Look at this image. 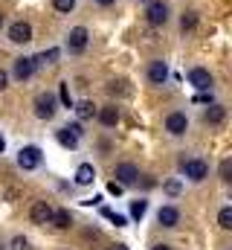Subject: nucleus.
<instances>
[{"label": "nucleus", "mask_w": 232, "mask_h": 250, "mask_svg": "<svg viewBox=\"0 0 232 250\" xmlns=\"http://www.w3.org/2000/svg\"><path fill=\"white\" fill-rule=\"evenodd\" d=\"M56 230H70L73 227V215L70 209H53V221H50Z\"/></svg>", "instance_id": "nucleus-17"}, {"label": "nucleus", "mask_w": 232, "mask_h": 250, "mask_svg": "<svg viewBox=\"0 0 232 250\" xmlns=\"http://www.w3.org/2000/svg\"><path fill=\"white\" fill-rule=\"evenodd\" d=\"M29 221L38 224V227L50 224V221H53V204H50V201H35V204L29 207Z\"/></svg>", "instance_id": "nucleus-3"}, {"label": "nucleus", "mask_w": 232, "mask_h": 250, "mask_svg": "<svg viewBox=\"0 0 232 250\" xmlns=\"http://www.w3.org/2000/svg\"><path fill=\"white\" fill-rule=\"evenodd\" d=\"M18 198H20V189L18 187H9L3 192V201H18Z\"/></svg>", "instance_id": "nucleus-29"}, {"label": "nucleus", "mask_w": 232, "mask_h": 250, "mask_svg": "<svg viewBox=\"0 0 232 250\" xmlns=\"http://www.w3.org/2000/svg\"><path fill=\"white\" fill-rule=\"evenodd\" d=\"M194 23H197V12H183L180 15V26L183 29H194Z\"/></svg>", "instance_id": "nucleus-23"}, {"label": "nucleus", "mask_w": 232, "mask_h": 250, "mask_svg": "<svg viewBox=\"0 0 232 250\" xmlns=\"http://www.w3.org/2000/svg\"><path fill=\"white\" fill-rule=\"evenodd\" d=\"M102 215H105V218H111V221H114L116 227H125V224H128V218H125V215H119V212H114V209H108V207L102 209Z\"/></svg>", "instance_id": "nucleus-25"}, {"label": "nucleus", "mask_w": 232, "mask_h": 250, "mask_svg": "<svg viewBox=\"0 0 232 250\" xmlns=\"http://www.w3.org/2000/svg\"><path fill=\"white\" fill-rule=\"evenodd\" d=\"M145 18L151 26H163L169 21V6L163 0H148V9H145Z\"/></svg>", "instance_id": "nucleus-5"}, {"label": "nucleus", "mask_w": 232, "mask_h": 250, "mask_svg": "<svg viewBox=\"0 0 232 250\" xmlns=\"http://www.w3.org/2000/svg\"><path fill=\"white\" fill-rule=\"evenodd\" d=\"M180 169H183V175H186L192 184H200V181H206V175H209V163L200 160V157H189V160H183Z\"/></svg>", "instance_id": "nucleus-1"}, {"label": "nucleus", "mask_w": 232, "mask_h": 250, "mask_svg": "<svg viewBox=\"0 0 232 250\" xmlns=\"http://www.w3.org/2000/svg\"><path fill=\"white\" fill-rule=\"evenodd\" d=\"M12 73H15V79H18V82H26V79L35 73V62H32V59H26V56H20V59H15Z\"/></svg>", "instance_id": "nucleus-12"}, {"label": "nucleus", "mask_w": 232, "mask_h": 250, "mask_svg": "<svg viewBox=\"0 0 232 250\" xmlns=\"http://www.w3.org/2000/svg\"><path fill=\"white\" fill-rule=\"evenodd\" d=\"M0 250H3V245H0Z\"/></svg>", "instance_id": "nucleus-39"}, {"label": "nucleus", "mask_w": 232, "mask_h": 250, "mask_svg": "<svg viewBox=\"0 0 232 250\" xmlns=\"http://www.w3.org/2000/svg\"><path fill=\"white\" fill-rule=\"evenodd\" d=\"M64 128H67V131H70V134H76V137H78V140H81V134H84V131H81V123H73V125H64Z\"/></svg>", "instance_id": "nucleus-31"}, {"label": "nucleus", "mask_w": 232, "mask_h": 250, "mask_svg": "<svg viewBox=\"0 0 232 250\" xmlns=\"http://www.w3.org/2000/svg\"><path fill=\"white\" fill-rule=\"evenodd\" d=\"M96 3H99V6H111L114 0H96Z\"/></svg>", "instance_id": "nucleus-35"}, {"label": "nucleus", "mask_w": 232, "mask_h": 250, "mask_svg": "<svg viewBox=\"0 0 232 250\" xmlns=\"http://www.w3.org/2000/svg\"><path fill=\"white\" fill-rule=\"evenodd\" d=\"M67 47H70L73 53H81V50L87 47V29H84V26H73L70 35H67Z\"/></svg>", "instance_id": "nucleus-11"}, {"label": "nucleus", "mask_w": 232, "mask_h": 250, "mask_svg": "<svg viewBox=\"0 0 232 250\" xmlns=\"http://www.w3.org/2000/svg\"><path fill=\"white\" fill-rule=\"evenodd\" d=\"M145 212H148V201H145V198L131 201V218H134V221H142V218H145Z\"/></svg>", "instance_id": "nucleus-19"}, {"label": "nucleus", "mask_w": 232, "mask_h": 250, "mask_svg": "<svg viewBox=\"0 0 232 250\" xmlns=\"http://www.w3.org/2000/svg\"><path fill=\"white\" fill-rule=\"evenodd\" d=\"M0 26H3V12H0Z\"/></svg>", "instance_id": "nucleus-38"}, {"label": "nucleus", "mask_w": 232, "mask_h": 250, "mask_svg": "<svg viewBox=\"0 0 232 250\" xmlns=\"http://www.w3.org/2000/svg\"><path fill=\"white\" fill-rule=\"evenodd\" d=\"M111 250H128V248H125V245H116V248H111Z\"/></svg>", "instance_id": "nucleus-37"}, {"label": "nucleus", "mask_w": 232, "mask_h": 250, "mask_svg": "<svg viewBox=\"0 0 232 250\" xmlns=\"http://www.w3.org/2000/svg\"><path fill=\"white\" fill-rule=\"evenodd\" d=\"M3 148H6V140H3V137H0V151H3Z\"/></svg>", "instance_id": "nucleus-36"}, {"label": "nucleus", "mask_w": 232, "mask_h": 250, "mask_svg": "<svg viewBox=\"0 0 232 250\" xmlns=\"http://www.w3.org/2000/svg\"><path fill=\"white\" fill-rule=\"evenodd\" d=\"M53 6H56L58 12H64V15H70V12L76 9V0H53Z\"/></svg>", "instance_id": "nucleus-26"}, {"label": "nucleus", "mask_w": 232, "mask_h": 250, "mask_svg": "<svg viewBox=\"0 0 232 250\" xmlns=\"http://www.w3.org/2000/svg\"><path fill=\"white\" fill-rule=\"evenodd\" d=\"M180 189H183L180 181H169V184H166V192H169V195H180Z\"/></svg>", "instance_id": "nucleus-30"}, {"label": "nucleus", "mask_w": 232, "mask_h": 250, "mask_svg": "<svg viewBox=\"0 0 232 250\" xmlns=\"http://www.w3.org/2000/svg\"><path fill=\"white\" fill-rule=\"evenodd\" d=\"M6 87H9V73H6V70H0V93H3Z\"/></svg>", "instance_id": "nucleus-33"}, {"label": "nucleus", "mask_w": 232, "mask_h": 250, "mask_svg": "<svg viewBox=\"0 0 232 250\" xmlns=\"http://www.w3.org/2000/svg\"><path fill=\"white\" fill-rule=\"evenodd\" d=\"M41 148L38 146H23L20 151H18V166L23 169V172H35L38 166H41Z\"/></svg>", "instance_id": "nucleus-2"}, {"label": "nucleus", "mask_w": 232, "mask_h": 250, "mask_svg": "<svg viewBox=\"0 0 232 250\" xmlns=\"http://www.w3.org/2000/svg\"><path fill=\"white\" fill-rule=\"evenodd\" d=\"M96 181V169H93V163H81L78 169H76V184L78 187H90Z\"/></svg>", "instance_id": "nucleus-16"}, {"label": "nucleus", "mask_w": 232, "mask_h": 250, "mask_svg": "<svg viewBox=\"0 0 232 250\" xmlns=\"http://www.w3.org/2000/svg\"><path fill=\"white\" fill-rule=\"evenodd\" d=\"M12 250H29V239L26 236H15L12 239Z\"/></svg>", "instance_id": "nucleus-27"}, {"label": "nucleus", "mask_w": 232, "mask_h": 250, "mask_svg": "<svg viewBox=\"0 0 232 250\" xmlns=\"http://www.w3.org/2000/svg\"><path fill=\"white\" fill-rule=\"evenodd\" d=\"M157 221H160V227H166V230H172L180 224V209L172 207V204H166V207H160V212H157Z\"/></svg>", "instance_id": "nucleus-10"}, {"label": "nucleus", "mask_w": 232, "mask_h": 250, "mask_svg": "<svg viewBox=\"0 0 232 250\" xmlns=\"http://www.w3.org/2000/svg\"><path fill=\"white\" fill-rule=\"evenodd\" d=\"M96 111H99V108H96L93 102H78V105H76V117H78L81 123L93 120V117H96Z\"/></svg>", "instance_id": "nucleus-18"}, {"label": "nucleus", "mask_w": 232, "mask_h": 250, "mask_svg": "<svg viewBox=\"0 0 232 250\" xmlns=\"http://www.w3.org/2000/svg\"><path fill=\"white\" fill-rule=\"evenodd\" d=\"M56 96L53 93H38L35 96V117L38 120H53L56 117Z\"/></svg>", "instance_id": "nucleus-4"}, {"label": "nucleus", "mask_w": 232, "mask_h": 250, "mask_svg": "<svg viewBox=\"0 0 232 250\" xmlns=\"http://www.w3.org/2000/svg\"><path fill=\"white\" fill-rule=\"evenodd\" d=\"M151 250H172V248H169V245H154Z\"/></svg>", "instance_id": "nucleus-34"}, {"label": "nucleus", "mask_w": 232, "mask_h": 250, "mask_svg": "<svg viewBox=\"0 0 232 250\" xmlns=\"http://www.w3.org/2000/svg\"><path fill=\"white\" fill-rule=\"evenodd\" d=\"M122 184H116V181H111V184H108V192H111V195H122Z\"/></svg>", "instance_id": "nucleus-32"}, {"label": "nucleus", "mask_w": 232, "mask_h": 250, "mask_svg": "<svg viewBox=\"0 0 232 250\" xmlns=\"http://www.w3.org/2000/svg\"><path fill=\"white\" fill-rule=\"evenodd\" d=\"M9 41H12V44H29V41H32V26H29L26 21H15V23L9 26Z\"/></svg>", "instance_id": "nucleus-8"}, {"label": "nucleus", "mask_w": 232, "mask_h": 250, "mask_svg": "<svg viewBox=\"0 0 232 250\" xmlns=\"http://www.w3.org/2000/svg\"><path fill=\"white\" fill-rule=\"evenodd\" d=\"M218 227L221 230H232V207H224L218 212Z\"/></svg>", "instance_id": "nucleus-22"}, {"label": "nucleus", "mask_w": 232, "mask_h": 250, "mask_svg": "<svg viewBox=\"0 0 232 250\" xmlns=\"http://www.w3.org/2000/svg\"><path fill=\"white\" fill-rule=\"evenodd\" d=\"M148 79H151V84H166V79H169V64L166 62H151L148 64Z\"/></svg>", "instance_id": "nucleus-13"}, {"label": "nucleus", "mask_w": 232, "mask_h": 250, "mask_svg": "<svg viewBox=\"0 0 232 250\" xmlns=\"http://www.w3.org/2000/svg\"><path fill=\"white\" fill-rule=\"evenodd\" d=\"M203 120H206L209 125H224V123H227V108H224V105H218V102H212V105L206 108Z\"/></svg>", "instance_id": "nucleus-15"}, {"label": "nucleus", "mask_w": 232, "mask_h": 250, "mask_svg": "<svg viewBox=\"0 0 232 250\" xmlns=\"http://www.w3.org/2000/svg\"><path fill=\"white\" fill-rule=\"evenodd\" d=\"M166 131H169L172 137H183V134L189 131V117H186L183 111H172V114L166 117Z\"/></svg>", "instance_id": "nucleus-7"}, {"label": "nucleus", "mask_w": 232, "mask_h": 250, "mask_svg": "<svg viewBox=\"0 0 232 250\" xmlns=\"http://www.w3.org/2000/svg\"><path fill=\"white\" fill-rule=\"evenodd\" d=\"M58 96H61V105H64V108H73V96H70L67 82H61V84H58Z\"/></svg>", "instance_id": "nucleus-24"}, {"label": "nucleus", "mask_w": 232, "mask_h": 250, "mask_svg": "<svg viewBox=\"0 0 232 250\" xmlns=\"http://www.w3.org/2000/svg\"><path fill=\"white\" fill-rule=\"evenodd\" d=\"M189 84H192L194 90H209V87H212V73H209L206 67H192V70H189Z\"/></svg>", "instance_id": "nucleus-9"}, {"label": "nucleus", "mask_w": 232, "mask_h": 250, "mask_svg": "<svg viewBox=\"0 0 232 250\" xmlns=\"http://www.w3.org/2000/svg\"><path fill=\"white\" fill-rule=\"evenodd\" d=\"M230 172H232V160L227 157V160L221 163V181H232V178H230Z\"/></svg>", "instance_id": "nucleus-28"}, {"label": "nucleus", "mask_w": 232, "mask_h": 250, "mask_svg": "<svg viewBox=\"0 0 232 250\" xmlns=\"http://www.w3.org/2000/svg\"><path fill=\"white\" fill-rule=\"evenodd\" d=\"M114 178H116V184H122V187H134L139 181V169L134 163H119L114 169Z\"/></svg>", "instance_id": "nucleus-6"}, {"label": "nucleus", "mask_w": 232, "mask_h": 250, "mask_svg": "<svg viewBox=\"0 0 232 250\" xmlns=\"http://www.w3.org/2000/svg\"><path fill=\"white\" fill-rule=\"evenodd\" d=\"M56 140L64 146V148H76V146H78V137H76V134H70L67 128H58V131H56Z\"/></svg>", "instance_id": "nucleus-21"}, {"label": "nucleus", "mask_w": 232, "mask_h": 250, "mask_svg": "<svg viewBox=\"0 0 232 250\" xmlns=\"http://www.w3.org/2000/svg\"><path fill=\"white\" fill-rule=\"evenodd\" d=\"M119 117H122V114H119V108H116V105H105V108H99V111H96V120L105 125V128L119 125Z\"/></svg>", "instance_id": "nucleus-14"}, {"label": "nucleus", "mask_w": 232, "mask_h": 250, "mask_svg": "<svg viewBox=\"0 0 232 250\" xmlns=\"http://www.w3.org/2000/svg\"><path fill=\"white\" fill-rule=\"evenodd\" d=\"M58 56H61V50H58V47H50V50H44L41 56H32V62H35V67H38V64H56Z\"/></svg>", "instance_id": "nucleus-20"}]
</instances>
